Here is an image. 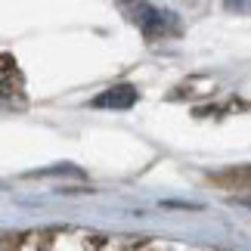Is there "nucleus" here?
<instances>
[{
	"mask_svg": "<svg viewBox=\"0 0 251 251\" xmlns=\"http://www.w3.org/2000/svg\"><path fill=\"white\" fill-rule=\"evenodd\" d=\"M133 102H137V90L130 84H115L93 100L96 109H130Z\"/></svg>",
	"mask_w": 251,
	"mask_h": 251,
	"instance_id": "nucleus-1",
	"label": "nucleus"
},
{
	"mask_svg": "<svg viewBox=\"0 0 251 251\" xmlns=\"http://www.w3.org/2000/svg\"><path fill=\"white\" fill-rule=\"evenodd\" d=\"M137 22L143 25V31L152 37V34H158V28H161V25H165V16L155 13V9L146 6V3H140V6H137Z\"/></svg>",
	"mask_w": 251,
	"mask_h": 251,
	"instance_id": "nucleus-2",
	"label": "nucleus"
}]
</instances>
